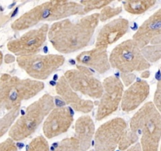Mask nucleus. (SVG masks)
Masks as SVG:
<instances>
[{
    "label": "nucleus",
    "mask_w": 161,
    "mask_h": 151,
    "mask_svg": "<svg viewBox=\"0 0 161 151\" xmlns=\"http://www.w3.org/2000/svg\"><path fill=\"white\" fill-rule=\"evenodd\" d=\"M99 22L97 13L85 16L77 21L66 18L54 22L49 27L47 38L58 53H74L89 45Z\"/></svg>",
    "instance_id": "f257e3e1"
},
{
    "label": "nucleus",
    "mask_w": 161,
    "mask_h": 151,
    "mask_svg": "<svg viewBox=\"0 0 161 151\" xmlns=\"http://www.w3.org/2000/svg\"><path fill=\"white\" fill-rule=\"evenodd\" d=\"M84 15L80 3L53 0L43 3L23 13L11 24L14 31H24L40 22L62 21L71 16Z\"/></svg>",
    "instance_id": "f03ea898"
},
{
    "label": "nucleus",
    "mask_w": 161,
    "mask_h": 151,
    "mask_svg": "<svg viewBox=\"0 0 161 151\" xmlns=\"http://www.w3.org/2000/svg\"><path fill=\"white\" fill-rule=\"evenodd\" d=\"M44 89L43 81L3 74L0 77V115L21 107L23 101L34 98Z\"/></svg>",
    "instance_id": "7ed1b4c3"
},
{
    "label": "nucleus",
    "mask_w": 161,
    "mask_h": 151,
    "mask_svg": "<svg viewBox=\"0 0 161 151\" xmlns=\"http://www.w3.org/2000/svg\"><path fill=\"white\" fill-rule=\"evenodd\" d=\"M129 128L140 134L142 151H159L161 141V115L153 102L144 104L134 114Z\"/></svg>",
    "instance_id": "20e7f679"
},
{
    "label": "nucleus",
    "mask_w": 161,
    "mask_h": 151,
    "mask_svg": "<svg viewBox=\"0 0 161 151\" xmlns=\"http://www.w3.org/2000/svg\"><path fill=\"white\" fill-rule=\"evenodd\" d=\"M55 108L54 97L45 94L33 102L26 109L24 114L15 121L9 131V137L19 142L30 137Z\"/></svg>",
    "instance_id": "39448f33"
},
{
    "label": "nucleus",
    "mask_w": 161,
    "mask_h": 151,
    "mask_svg": "<svg viewBox=\"0 0 161 151\" xmlns=\"http://www.w3.org/2000/svg\"><path fill=\"white\" fill-rule=\"evenodd\" d=\"M111 67L121 73H133L148 70L151 64L142 53V50L133 39H127L116 46L109 56Z\"/></svg>",
    "instance_id": "423d86ee"
},
{
    "label": "nucleus",
    "mask_w": 161,
    "mask_h": 151,
    "mask_svg": "<svg viewBox=\"0 0 161 151\" xmlns=\"http://www.w3.org/2000/svg\"><path fill=\"white\" fill-rule=\"evenodd\" d=\"M16 61L31 79L43 81L63 65L65 58L62 55H35L18 57Z\"/></svg>",
    "instance_id": "0eeeda50"
},
{
    "label": "nucleus",
    "mask_w": 161,
    "mask_h": 151,
    "mask_svg": "<svg viewBox=\"0 0 161 151\" xmlns=\"http://www.w3.org/2000/svg\"><path fill=\"white\" fill-rule=\"evenodd\" d=\"M63 76L75 92L93 99H100L102 97L103 84L85 66L77 65L75 69L65 72Z\"/></svg>",
    "instance_id": "6e6552de"
},
{
    "label": "nucleus",
    "mask_w": 161,
    "mask_h": 151,
    "mask_svg": "<svg viewBox=\"0 0 161 151\" xmlns=\"http://www.w3.org/2000/svg\"><path fill=\"white\" fill-rule=\"evenodd\" d=\"M48 31V24L30 29L18 39L10 40L7 44V49L18 57L38 55L47 40Z\"/></svg>",
    "instance_id": "1a4fd4ad"
},
{
    "label": "nucleus",
    "mask_w": 161,
    "mask_h": 151,
    "mask_svg": "<svg viewBox=\"0 0 161 151\" xmlns=\"http://www.w3.org/2000/svg\"><path fill=\"white\" fill-rule=\"evenodd\" d=\"M126 121L115 117L103 123L96 130L93 138L94 151H115L127 128Z\"/></svg>",
    "instance_id": "9d476101"
},
{
    "label": "nucleus",
    "mask_w": 161,
    "mask_h": 151,
    "mask_svg": "<svg viewBox=\"0 0 161 151\" xmlns=\"http://www.w3.org/2000/svg\"><path fill=\"white\" fill-rule=\"evenodd\" d=\"M102 84L103 92L96 113L97 121H103L117 111L124 92V85L122 81L114 76L105 78Z\"/></svg>",
    "instance_id": "9b49d317"
},
{
    "label": "nucleus",
    "mask_w": 161,
    "mask_h": 151,
    "mask_svg": "<svg viewBox=\"0 0 161 151\" xmlns=\"http://www.w3.org/2000/svg\"><path fill=\"white\" fill-rule=\"evenodd\" d=\"M74 123V110L69 106L55 107L43 124V133L46 138H52L67 132Z\"/></svg>",
    "instance_id": "f8f14e48"
},
{
    "label": "nucleus",
    "mask_w": 161,
    "mask_h": 151,
    "mask_svg": "<svg viewBox=\"0 0 161 151\" xmlns=\"http://www.w3.org/2000/svg\"><path fill=\"white\" fill-rule=\"evenodd\" d=\"M129 24V21L123 18L112 20L104 24L97 36L96 48L107 50L109 46L119 41L127 33Z\"/></svg>",
    "instance_id": "ddd939ff"
},
{
    "label": "nucleus",
    "mask_w": 161,
    "mask_h": 151,
    "mask_svg": "<svg viewBox=\"0 0 161 151\" xmlns=\"http://www.w3.org/2000/svg\"><path fill=\"white\" fill-rule=\"evenodd\" d=\"M55 91L62 99L76 112L89 113L94 109V103L91 100L84 99L77 92L74 91L66 81L64 76H61L55 85Z\"/></svg>",
    "instance_id": "4468645a"
},
{
    "label": "nucleus",
    "mask_w": 161,
    "mask_h": 151,
    "mask_svg": "<svg viewBox=\"0 0 161 151\" xmlns=\"http://www.w3.org/2000/svg\"><path fill=\"white\" fill-rule=\"evenodd\" d=\"M150 87L143 80H137L124 91L121 102L123 112H130L137 109L149 95Z\"/></svg>",
    "instance_id": "2eb2a0df"
},
{
    "label": "nucleus",
    "mask_w": 161,
    "mask_h": 151,
    "mask_svg": "<svg viewBox=\"0 0 161 151\" xmlns=\"http://www.w3.org/2000/svg\"><path fill=\"white\" fill-rule=\"evenodd\" d=\"M161 35V8L144 21L133 35V40L142 49Z\"/></svg>",
    "instance_id": "dca6fc26"
},
{
    "label": "nucleus",
    "mask_w": 161,
    "mask_h": 151,
    "mask_svg": "<svg viewBox=\"0 0 161 151\" xmlns=\"http://www.w3.org/2000/svg\"><path fill=\"white\" fill-rule=\"evenodd\" d=\"M80 65L94 69L100 74H103L111 69L108 50L94 47L89 50L82 51L76 57Z\"/></svg>",
    "instance_id": "f3484780"
},
{
    "label": "nucleus",
    "mask_w": 161,
    "mask_h": 151,
    "mask_svg": "<svg viewBox=\"0 0 161 151\" xmlns=\"http://www.w3.org/2000/svg\"><path fill=\"white\" fill-rule=\"evenodd\" d=\"M96 132L93 120L89 115H83L77 118L74 124V135L80 145V151H88L93 142Z\"/></svg>",
    "instance_id": "a211bd4d"
},
{
    "label": "nucleus",
    "mask_w": 161,
    "mask_h": 151,
    "mask_svg": "<svg viewBox=\"0 0 161 151\" xmlns=\"http://www.w3.org/2000/svg\"><path fill=\"white\" fill-rule=\"evenodd\" d=\"M155 0H133L123 3V7L127 13L134 15H141L154 7Z\"/></svg>",
    "instance_id": "6ab92c4d"
},
{
    "label": "nucleus",
    "mask_w": 161,
    "mask_h": 151,
    "mask_svg": "<svg viewBox=\"0 0 161 151\" xmlns=\"http://www.w3.org/2000/svg\"><path fill=\"white\" fill-rule=\"evenodd\" d=\"M20 109L21 107L16 108L5 114L0 115V138L4 136L7 132H9L10 128L19 116Z\"/></svg>",
    "instance_id": "aec40b11"
},
{
    "label": "nucleus",
    "mask_w": 161,
    "mask_h": 151,
    "mask_svg": "<svg viewBox=\"0 0 161 151\" xmlns=\"http://www.w3.org/2000/svg\"><path fill=\"white\" fill-rule=\"evenodd\" d=\"M139 138H140V134L134 132L127 127L123 137L121 138L118 148L120 151L126 150L130 147L138 143Z\"/></svg>",
    "instance_id": "412c9836"
},
{
    "label": "nucleus",
    "mask_w": 161,
    "mask_h": 151,
    "mask_svg": "<svg viewBox=\"0 0 161 151\" xmlns=\"http://www.w3.org/2000/svg\"><path fill=\"white\" fill-rule=\"evenodd\" d=\"M52 151H80V145L77 138L74 136L69 137L57 143V146L53 148Z\"/></svg>",
    "instance_id": "4be33fe9"
},
{
    "label": "nucleus",
    "mask_w": 161,
    "mask_h": 151,
    "mask_svg": "<svg viewBox=\"0 0 161 151\" xmlns=\"http://www.w3.org/2000/svg\"><path fill=\"white\" fill-rule=\"evenodd\" d=\"M141 50L143 56L150 64L161 59V45H148Z\"/></svg>",
    "instance_id": "5701e85b"
},
{
    "label": "nucleus",
    "mask_w": 161,
    "mask_h": 151,
    "mask_svg": "<svg viewBox=\"0 0 161 151\" xmlns=\"http://www.w3.org/2000/svg\"><path fill=\"white\" fill-rule=\"evenodd\" d=\"M26 151H50V146L45 137L38 135L31 140L27 146Z\"/></svg>",
    "instance_id": "b1692460"
},
{
    "label": "nucleus",
    "mask_w": 161,
    "mask_h": 151,
    "mask_svg": "<svg viewBox=\"0 0 161 151\" xmlns=\"http://www.w3.org/2000/svg\"><path fill=\"white\" fill-rule=\"evenodd\" d=\"M80 3L83 7V11L84 14L89 13L95 10H100L103 9V7L109 6L110 4L112 3V1H108V0H91V1H81Z\"/></svg>",
    "instance_id": "393cba45"
},
{
    "label": "nucleus",
    "mask_w": 161,
    "mask_h": 151,
    "mask_svg": "<svg viewBox=\"0 0 161 151\" xmlns=\"http://www.w3.org/2000/svg\"><path fill=\"white\" fill-rule=\"evenodd\" d=\"M122 11H123V7H112L110 5L107 6V7H103L100 13H99V20L101 22H105V21L120 14Z\"/></svg>",
    "instance_id": "a878e982"
},
{
    "label": "nucleus",
    "mask_w": 161,
    "mask_h": 151,
    "mask_svg": "<svg viewBox=\"0 0 161 151\" xmlns=\"http://www.w3.org/2000/svg\"><path fill=\"white\" fill-rule=\"evenodd\" d=\"M153 103L161 115V80L158 81L157 85H156Z\"/></svg>",
    "instance_id": "bb28decb"
},
{
    "label": "nucleus",
    "mask_w": 161,
    "mask_h": 151,
    "mask_svg": "<svg viewBox=\"0 0 161 151\" xmlns=\"http://www.w3.org/2000/svg\"><path fill=\"white\" fill-rule=\"evenodd\" d=\"M0 151H18V146L13 139L8 138L0 143Z\"/></svg>",
    "instance_id": "cd10ccee"
},
{
    "label": "nucleus",
    "mask_w": 161,
    "mask_h": 151,
    "mask_svg": "<svg viewBox=\"0 0 161 151\" xmlns=\"http://www.w3.org/2000/svg\"><path fill=\"white\" fill-rule=\"evenodd\" d=\"M134 80H135V75L133 73H122V82H123V85L129 87L131 84L134 83Z\"/></svg>",
    "instance_id": "c85d7f7f"
},
{
    "label": "nucleus",
    "mask_w": 161,
    "mask_h": 151,
    "mask_svg": "<svg viewBox=\"0 0 161 151\" xmlns=\"http://www.w3.org/2000/svg\"><path fill=\"white\" fill-rule=\"evenodd\" d=\"M125 151H142V148H141L140 143H136L135 145L132 146L131 147H130L129 149H126Z\"/></svg>",
    "instance_id": "c756f323"
},
{
    "label": "nucleus",
    "mask_w": 161,
    "mask_h": 151,
    "mask_svg": "<svg viewBox=\"0 0 161 151\" xmlns=\"http://www.w3.org/2000/svg\"><path fill=\"white\" fill-rule=\"evenodd\" d=\"M15 58L13 55H6L5 58H4V61H5L6 63H11L13 61H15Z\"/></svg>",
    "instance_id": "7c9ffc66"
},
{
    "label": "nucleus",
    "mask_w": 161,
    "mask_h": 151,
    "mask_svg": "<svg viewBox=\"0 0 161 151\" xmlns=\"http://www.w3.org/2000/svg\"><path fill=\"white\" fill-rule=\"evenodd\" d=\"M150 76V72L148 70H145L142 72V77L143 78H148Z\"/></svg>",
    "instance_id": "2f4dec72"
},
{
    "label": "nucleus",
    "mask_w": 161,
    "mask_h": 151,
    "mask_svg": "<svg viewBox=\"0 0 161 151\" xmlns=\"http://www.w3.org/2000/svg\"><path fill=\"white\" fill-rule=\"evenodd\" d=\"M3 60H4L3 54L2 51H0V66L2 65L3 62Z\"/></svg>",
    "instance_id": "473e14b6"
},
{
    "label": "nucleus",
    "mask_w": 161,
    "mask_h": 151,
    "mask_svg": "<svg viewBox=\"0 0 161 151\" xmlns=\"http://www.w3.org/2000/svg\"><path fill=\"white\" fill-rule=\"evenodd\" d=\"M88 151H94V150H93V149H89Z\"/></svg>",
    "instance_id": "72a5a7b5"
},
{
    "label": "nucleus",
    "mask_w": 161,
    "mask_h": 151,
    "mask_svg": "<svg viewBox=\"0 0 161 151\" xmlns=\"http://www.w3.org/2000/svg\"><path fill=\"white\" fill-rule=\"evenodd\" d=\"M159 151H161V144H160V147H159Z\"/></svg>",
    "instance_id": "f704fd0d"
},
{
    "label": "nucleus",
    "mask_w": 161,
    "mask_h": 151,
    "mask_svg": "<svg viewBox=\"0 0 161 151\" xmlns=\"http://www.w3.org/2000/svg\"><path fill=\"white\" fill-rule=\"evenodd\" d=\"M160 70H161V65H160Z\"/></svg>",
    "instance_id": "c9c22d12"
}]
</instances>
